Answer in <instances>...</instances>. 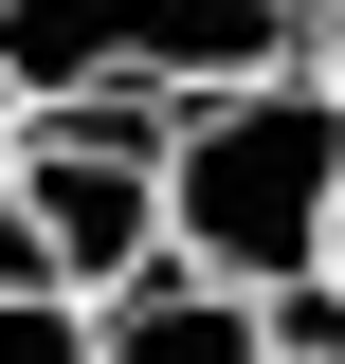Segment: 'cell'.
Masks as SVG:
<instances>
[{"mask_svg":"<svg viewBox=\"0 0 345 364\" xmlns=\"http://www.w3.org/2000/svg\"><path fill=\"white\" fill-rule=\"evenodd\" d=\"M0 364H91V291H55V273H0Z\"/></svg>","mask_w":345,"mask_h":364,"instance_id":"obj_5","label":"cell"},{"mask_svg":"<svg viewBox=\"0 0 345 364\" xmlns=\"http://www.w3.org/2000/svg\"><path fill=\"white\" fill-rule=\"evenodd\" d=\"M309 291H345V200H327V255H309Z\"/></svg>","mask_w":345,"mask_h":364,"instance_id":"obj_7","label":"cell"},{"mask_svg":"<svg viewBox=\"0 0 345 364\" xmlns=\"http://www.w3.org/2000/svg\"><path fill=\"white\" fill-rule=\"evenodd\" d=\"M327 200H345V91L309 73V55L218 73V91L164 109V255L182 273H218V291H309Z\"/></svg>","mask_w":345,"mask_h":364,"instance_id":"obj_1","label":"cell"},{"mask_svg":"<svg viewBox=\"0 0 345 364\" xmlns=\"http://www.w3.org/2000/svg\"><path fill=\"white\" fill-rule=\"evenodd\" d=\"M0 146H18V109H0Z\"/></svg>","mask_w":345,"mask_h":364,"instance_id":"obj_8","label":"cell"},{"mask_svg":"<svg viewBox=\"0 0 345 364\" xmlns=\"http://www.w3.org/2000/svg\"><path fill=\"white\" fill-rule=\"evenodd\" d=\"M309 55V0H0V109H73V91H218Z\"/></svg>","mask_w":345,"mask_h":364,"instance_id":"obj_3","label":"cell"},{"mask_svg":"<svg viewBox=\"0 0 345 364\" xmlns=\"http://www.w3.org/2000/svg\"><path fill=\"white\" fill-rule=\"evenodd\" d=\"M0 200H18V237H37L55 291H128V273H164V91H73V109H18V146H0Z\"/></svg>","mask_w":345,"mask_h":364,"instance_id":"obj_2","label":"cell"},{"mask_svg":"<svg viewBox=\"0 0 345 364\" xmlns=\"http://www.w3.org/2000/svg\"><path fill=\"white\" fill-rule=\"evenodd\" d=\"M309 73H327V91H345V0H309Z\"/></svg>","mask_w":345,"mask_h":364,"instance_id":"obj_6","label":"cell"},{"mask_svg":"<svg viewBox=\"0 0 345 364\" xmlns=\"http://www.w3.org/2000/svg\"><path fill=\"white\" fill-rule=\"evenodd\" d=\"M91 364H273V291H218V273H128L91 310Z\"/></svg>","mask_w":345,"mask_h":364,"instance_id":"obj_4","label":"cell"},{"mask_svg":"<svg viewBox=\"0 0 345 364\" xmlns=\"http://www.w3.org/2000/svg\"><path fill=\"white\" fill-rule=\"evenodd\" d=\"M273 364H291V346H273Z\"/></svg>","mask_w":345,"mask_h":364,"instance_id":"obj_9","label":"cell"}]
</instances>
